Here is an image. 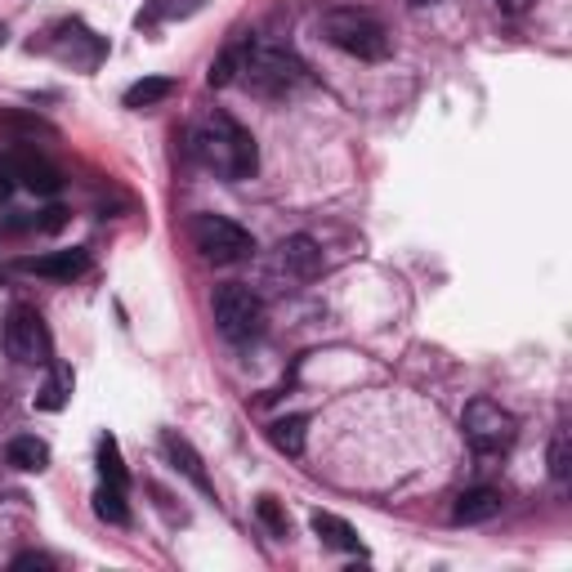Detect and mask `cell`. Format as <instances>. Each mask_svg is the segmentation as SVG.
I'll use <instances>...</instances> for the list:
<instances>
[{"label":"cell","instance_id":"obj_18","mask_svg":"<svg viewBox=\"0 0 572 572\" xmlns=\"http://www.w3.org/2000/svg\"><path fill=\"white\" fill-rule=\"evenodd\" d=\"M304 430H309V421H304V416H282V421H273V425H269V438H273L277 452L300 457V452H304Z\"/></svg>","mask_w":572,"mask_h":572},{"label":"cell","instance_id":"obj_11","mask_svg":"<svg viewBox=\"0 0 572 572\" xmlns=\"http://www.w3.org/2000/svg\"><path fill=\"white\" fill-rule=\"evenodd\" d=\"M161 452H166V457L175 461V470H184V478L197 487L201 497H215V483H211L207 465H201V457L192 452V443H188L184 434H175V430H166V434H161Z\"/></svg>","mask_w":572,"mask_h":572},{"label":"cell","instance_id":"obj_23","mask_svg":"<svg viewBox=\"0 0 572 572\" xmlns=\"http://www.w3.org/2000/svg\"><path fill=\"white\" fill-rule=\"evenodd\" d=\"M237 63H241V50L228 46V50L211 63V86H233V80H237Z\"/></svg>","mask_w":572,"mask_h":572},{"label":"cell","instance_id":"obj_7","mask_svg":"<svg viewBox=\"0 0 572 572\" xmlns=\"http://www.w3.org/2000/svg\"><path fill=\"white\" fill-rule=\"evenodd\" d=\"M5 353L23 366H46L54 362V340H50V326L40 322V313L32 304H14L5 313Z\"/></svg>","mask_w":572,"mask_h":572},{"label":"cell","instance_id":"obj_24","mask_svg":"<svg viewBox=\"0 0 572 572\" xmlns=\"http://www.w3.org/2000/svg\"><path fill=\"white\" fill-rule=\"evenodd\" d=\"M256 510H260V519H264V527H269L273 537H286V527H291V523H286V514H282V506L273 497H260Z\"/></svg>","mask_w":572,"mask_h":572},{"label":"cell","instance_id":"obj_26","mask_svg":"<svg viewBox=\"0 0 572 572\" xmlns=\"http://www.w3.org/2000/svg\"><path fill=\"white\" fill-rule=\"evenodd\" d=\"M497 5H501L506 14H523L527 5H533V0H497Z\"/></svg>","mask_w":572,"mask_h":572},{"label":"cell","instance_id":"obj_15","mask_svg":"<svg viewBox=\"0 0 572 572\" xmlns=\"http://www.w3.org/2000/svg\"><path fill=\"white\" fill-rule=\"evenodd\" d=\"M5 461L23 474H40L50 465V443H40L36 434H18V438L5 443Z\"/></svg>","mask_w":572,"mask_h":572},{"label":"cell","instance_id":"obj_19","mask_svg":"<svg viewBox=\"0 0 572 572\" xmlns=\"http://www.w3.org/2000/svg\"><path fill=\"white\" fill-rule=\"evenodd\" d=\"M95 514H99V519H108V523H126V519H130L126 487H116V483H99V493H95Z\"/></svg>","mask_w":572,"mask_h":572},{"label":"cell","instance_id":"obj_1","mask_svg":"<svg viewBox=\"0 0 572 572\" xmlns=\"http://www.w3.org/2000/svg\"><path fill=\"white\" fill-rule=\"evenodd\" d=\"M184 148H188V157L197 161L201 171H211L215 179H228V184H237V179H251L256 175V166H260V152H256V139H251V130L241 126V121H233L228 112H201L192 126H188V135H184Z\"/></svg>","mask_w":572,"mask_h":572},{"label":"cell","instance_id":"obj_6","mask_svg":"<svg viewBox=\"0 0 572 572\" xmlns=\"http://www.w3.org/2000/svg\"><path fill=\"white\" fill-rule=\"evenodd\" d=\"M192 247L211 264H237V260L256 256V237L224 215H197L192 220Z\"/></svg>","mask_w":572,"mask_h":572},{"label":"cell","instance_id":"obj_14","mask_svg":"<svg viewBox=\"0 0 572 572\" xmlns=\"http://www.w3.org/2000/svg\"><path fill=\"white\" fill-rule=\"evenodd\" d=\"M313 533H318V542L322 546H332V550H345V555H362V542H358V533L340 519V514H332V510H313Z\"/></svg>","mask_w":572,"mask_h":572},{"label":"cell","instance_id":"obj_10","mask_svg":"<svg viewBox=\"0 0 572 572\" xmlns=\"http://www.w3.org/2000/svg\"><path fill=\"white\" fill-rule=\"evenodd\" d=\"M277 269L286 277H296V282H313L322 273V251H318V241L296 233V237H286L282 247H277Z\"/></svg>","mask_w":572,"mask_h":572},{"label":"cell","instance_id":"obj_13","mask_svg":"<svg viewBox=\"0 0 572 572\" xmlns=\"http://www.w3.org/2000/svg\"><path fill=\"white\" fill-rule=\"evenodd\" d=\"M501 506H506V501H501L497 487H470V493L457 497L452 519H457V523H487V519L501 514Z\"/></svg>","mask_w":572,"mask_h":572},{"label":"cell","instance_id":"obj_21","mask_svg":"<svg viewBox=\"0 0 572 572\" xmlns=\"http://www.w3.org/2000/svg\"><path fill=\"white\" fill-rule=\"evenodd\" d=\"M207 0H152L148 5V14H139V27L144 23H157V18H188V14H197Z\"/></svg>","mask_w":572,"mask_h":572},{"label":"cell","instance_id":"obj_9","mask_svg":"<svg viewBox=\"0 0 572 572\" xmlns=\"http://www.w3.org/2000/svg\"><path fill=\"white\" fill-rule=\"evenodd\" d=\"M5 171H10V179H18V184H23L27 192H36V197H54V192L63 188V175L50 166L46 157H32V152L10 157Z\"/></svg>","mask_w":572,"mask_h":572},{"label":"cell","instance_id":"obj_5","mask_svg":"<svg viewBox=\"0 0 572 572\" xmlns=\"http://www.w3.org/2000/svg\"><path fill=\"white\" fill-rule=\"evenodd\" d=\"M461 430H465V438H470V447L478 457H501L506 447L514 443V434H519V421L506 412L501 402L474 398L465 407V416H461Z\"/></svg>","mask_w":572,"mask_h":572},{"label":"cell","instance_id":"obj_3","mask_svg":"<svg viewBox=\"0 0 572 572\" xmlns=\"http://www.w3.org/2000/svg\"><path fill=\"white\" fill-rule=\"evenodd\" d=\"M322 36L332 40L336 50H345L349 59H362V63L389 59V32L376 14H366V10H326L322 14Z\"/></svg>","mask_w":572,"mask_h":572},{"label":"cell","instance_id":"obj_4","mask_svg":"<svg viewBox=\"0 0 572 572\" xmlns=\"http://www.w3.org/2000/svg\"><path fill=\"white\" fill-rule=\"evenodd\" d=\"M215 326H220V336L233 340V345H247L264 332V300L251 291V286H220L215 291Z\"/></svg>","mask_w":572,"mask_h":572},{"label":"cell","instance_id":"obj_8","mask_svg":"<svg viewBox=\"0 0 572 572\" xmlns=\"http://www.w3.org/2000/svg\"><path fill=\"white\" fill-rule=\"evenodd\" d=\"M50 54L59 59V63H72L76 72H95L103 59H108V40L103 36H95L86 23H59L54 32H50Z\"/></svg>","mask_w":572,"mask_h":572},{"label":"cell","instance_id":"obj_20","mask_svg":"<svg viewBox=\"0 0 572 572\" xmlns=\"http://www.w3.org/2000/svg\"><path fill=\"white\" fill-rule=\"evenodd\" d=\"M99 474H103V483L126 487V465H121V447H116L112 434L99 438Z\"/></svg>","mask_w":572,"mask_h":572},{"label":"cell","instance_id":"obj_22","mask_svg":"<svg viewBox=\"0 0 572 572\" xmlns=\"http://www.w3.org/2000/svg\"><path fill=\"white\" fill-rule=\"evenodd\" d=\"M550 474H555V483H568V474H572V434L568 430H555V438H550Z\"/></svg>","mask_w":572,"mask_h":572},{"label":"cell","instance_id":"obj_25","mask_svg":"<svg viewBox=\"0 0 572 572\" xmlns=\"http://www.w3.org/2000/svg\"><path fill=\"white\" fill-rule=\"evenodd\" d=\"M14 568H54V559H46V555H18Z\"/></svg>","mask_w":572,"mask_h":572},{"label":"cell","instance_id":"obj_17","mask_svg":"<svg viewBox=\"0 0 572 572\" xmlns=\"http://www.w3.org/2000/svg\"><path fill=\"white\" fill-rule=\"evenodd\" d=\"M171 95H175V80H171V76H144L139 86L126 90V108L148 112V108H157V103H166Z\"/></svg>","mask_w":572,"mask_h":572},{"label":"cell","instance_id":"obj_2","mask_svg":"<svg viewBox=\"0 0 572 572\" xmlns=\"http://www.w3.org/2000/svg\"><path fill=\"white\" fill-rule=\"evenodd\" d=\"M241 63H237V76L247 80V86L260 95V99H286V95H296L304 80H309V67L291 54V50H282L273 46V40H241Z\"/></svg>","mask_w":572,"mask_h":572},{"label":"cell","instance_id":"obj_27","mask_svg":"<svg viewBox=\"0 0 572 572\" xmlns=\"http://www.w3.org/2000/svg\"><path fill=\"white\" fill-rule=\"evenodd\" d=\"M407 5H416V10H425V5H434V0H407Z\"/></svg>","mask_w":572,"mask_h":572},{"label":"cell","instance_id":"obj_12","mask_svg":"<svg viewBox=\"0 0 572 572\" xmlns=\"http://www.w3.org/2000/svg\"><path fill=\"white\" fill-rule=\"evenodd\" d=\"M23 273H36V277H50V282H76L80 273L90 269V256L86 251H50V256H32L18 264Z\"/></svg>","mask_w":572,"mask_h":572},{"label":"cell","instance_id":"obj_16","mask_svg":"<svg viewBox=\"0 0 572 572\" xmlns=\"http://www.w3.org/2000/svg\"><path fill=\"white\" fill-rule=\"evenodd\" d=\"M67 398H72V366L54 362L50 381L36 389V407H40V412H59V407H67Z\"/></svg>","mask_w":572,"mask_h":572}]
</instances>
